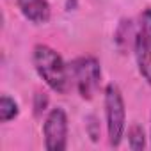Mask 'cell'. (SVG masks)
<instances>
[{
	"instance_id": "6da1fadb",
	"label": "cell",
	"mask_w": 151,
	"mask_h": 151,
	"mask_svg": "<svg viewBox=\"0 0 151 151\" xmlns=\"http://www.w3.org/2000/svg\"><path fill=\"white\" fill-rule=\"evenodd\" d=\"M32 64L39 78L57 94H66L69 89V64L52 46L39 43L32 48Z\"/></svg>"
},
{
	"instance_id": "7a4b0ae2",
	"label": "cell",
	"mask_w": 151,
	"mask_h": 151,
	"mask_svg": "<svg viewBox=\"0 0 151 151\" xmlns=\"http://www.w3.org/2000/svg\"><path fill=\"white\" fill-rule=\"evenodd\" d=\"M103 105H105V124H107V137L112 147H119L124 130H126V105L123 93L117 84L110 82L103 89Z\"/></svg>"
},
{
	"instance_id": "3957f363",
	"label": "cell",
	"mask_w": 151,
	"mask_h": 151,
	"mask_svg": "<svg viewBox=\"0 0 151 151\" xmlns=\"http://www.w3.org/2000/svg\"><path fill=\"white\" fill-rule=\"evenodd\" d=\"M69 77L82 100H93L100 89L101 66L93 55H82L69 62Z\"/></svg>"
},
{
	"instance_id": "277c9868",
	"label": "cell",
	"mask_w": 151,
	"mask_h": 151,
	"mask_svg": "<svg viewBox=\"0 0 151 151\" xmlns=\"http://www.w3.org/2000/svg\"><path fill=\"white\" fill-rule=\"evenodd\" d=\"M133 55L140 77L151 87V7L144 9L139 16L133 39Z\"/></svg>"
},
{
	"instance_id": "5b68a950",
	"label": "cell",
	"mask_w": 151,
	"mask_h": 151,
	"mask_svg": "<svg viewBox=\"0 0 151 151\" xmlns=\"http://www.w3.org/2000/svg\"><path fill=\"white\" fill-rule=\"evenodd\" d=\"M68 114L62 107L52 109L43 123V139L48 151H64L68 147Z\"/></svg>"
},
{
	"instance_id": "8992f818",
	"label": "cell",
	"mask_w": 151,
	"mask_h": 151,
	"mask_svg": "<svg viewBox=\"0 0 151 151\" xmlns=\"http://www.w3.org/2000/svg\"><path fill=\"white\" fill-rule=\"evenodd\" d=\"M16 6L22 16L34 25H45L52 18V6L48 0H16Z\"/></svg>"
},
{
	"instance_id": "52a82bcc",
	"label": "cell",
	"mask_w": 151,
	"mask_h": 151,
	"mask_svg": "<svg viewBox=\"0 0 151 151\" xmlns=\"http://www.w3.org/2000/svg\"><path fill=\"white\" fill-rule=\"evenodd\" d=\"M137 29V27H135ZM135 29H133V22L132 20H121V23L117 25L116 29V34H114V41H116V46L119 48V52H126L130 41L133 43L135 39Z\"/></svg>"
},
{
	"instance_id": "ba28073f",
	"label": "cell",
	"mask_w": 151,
	"mask_h": 151,
	"mask_svg": "<svg viewBox=\"0 0 151 151\" xmlns=\"http://www.w3.org/2000/svg\"><path fill=\"white\" fill-rule=\"evenodd\" d=\"M18 114H20V107L11 96L7 94L0 96V123H9L16 119Z\"/></svg>"
},
{
	"instance_id": "9c48e42d",
	"label": "cell",
	"mask_w": 151,
	"mask_h": 151,
	"mask_svg": "<svg viewBox=\"0 0 151 151\" xmlns=\"http://www.w3.org/2000/svg\"><path fill=\"white\" fill-rule=\"evenodd\" d=\"M128 146H130V149H133V151H140V149H144L146 147V132H144V128L140 126V124H137V123H133L130 128H128Z\"/></svg>"
},
{
	"instance_id": "30bf717a",
	"label": "cell",
	"mask_w": 151,
	"mask_h": 151,
	"mask_svg": "<svg viewBox=\"0 0 151 151\" xmlns=\"http://www.w3.org/2000/svg\"><path fill=\"white\" fill-rule=\"evenodd\" d=\"M48 105H50V98L46 93H41V91H36L34 94V101H32V109H34V116L36 117H43V114L48 110Z\"/></svg>"
},
{
	"instance_id": "8fae6325",
	"label": "cell",
	"mask_w": 151,
	"mask_h": 151,
	"mask_svg": "<svg viewBox=\"0 0 151 151\" xmlns=\"http://www.w3.org/2000/svg\"><path fill=\"white\" fill-rule=\"evenodd\" d=\"M86 132H87V135L91 137L93 142L98 140V137H100V123H98L96 116H89L86 119Z\"/></svg>"
}]
</instances>
